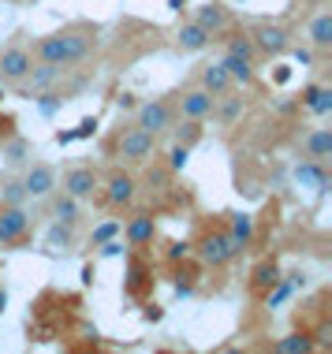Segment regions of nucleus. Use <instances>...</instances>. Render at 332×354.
Listing matches in <instances>:
<instances>
[{
    "instance_id": "nucleus-40",
    "label": "nucleus",
    "mask_w": 332,
    "mask_h": 354,
    "mask_svg": "<svg viewBox=\"0 0 332 354\" xmlns=\"http://www.w3.org/2000/svg\"><path fill=\"white\" fill-rule=\"evenodd\" d=\"M288 53H291V56H295V60L302 64V68H310V64H317V53H314V49H310V45H306V41H302V45H295V41H291V45H288Z\"/></svg>"
},
{
    "instance_id": "nucleus-41",
    "label": "nucleus",
    "mask_w": 332,
    "mask_h": 354,
    "mask_svg": "<svg viewBox=\"0 0 332 354\" xmlns=\"http://www.w3.org/2000/svg\"><path fill=\"white\" fill-rule=\"evenodd\" d=\"M12 135H19V120L12 112H0V142H8Z\"/></svg>"
},
{
    "instance_id": "nucleus-16",
    "label": "nucleus",
    "mask_w": 332,
    "mask_h": 354,
    "mask_svg": "<svg viewBox=\"0 0 332 354\" xmlns=\"http://www.w3.org/2000/svg\"><path fill=\"white\" fill-rule=\"evenodd\" d=\"M71 68H60V64H45V60H34V68H30V75L23 79V86L26 90H56V86L64 82V75H68Z\"/></svg>"
},
{
    "instance_id": "nucleus-1",
    "label": "nucleus",
    "mask_w": 332,
    "mask_h": 354,
    "mask_svg": "<svg viewBox=\"0 0 332 354\" xmlns=\"http://www.w3.org/2000/svg\"><path fill=\"white\" fill-rule=\"evenodd\" d=\"M98 37H101V26L79 19V23H68L64 30H53V34L37 37V41L26 45V49H30L34 60L60 64V68H75V64H82V60H90V56H93Z\"/></svg>"
},
{
    "instance_id": "nucleus-38",
    "label": "nucleus",
    "mask_w": 332,
    "mask_h": 354,
    "mask_svg": "<svg viewBox=\"0 0 332 354\" xmlns=\"http://www.w3.org/2000/svg\"><path fill=\"white\" fill-rule=\"evenodd\" d=\"M37 109H42V116H53V112L56 109H60V104L64 101H68V97H60V93H56V90H37Z\"/></svg>"
},
{
    "instance_id": "nucleus-35",
    "label": "nucleus",
    "mask_w": 332,
    "mask_h": 354,
    "mask_svg": "<svg viewBox=\"0 0 332 354\" xmlns=\"http://www.w3.org/2000/svg\"><path fill=\"white\" fill-rule=\"evenodd\" d=\"M0 202H8V205H26V202H30V198H26V187H23V179L8 176L4 183H0Z\"/></svg>"
},
{
    "instance_id": "nucleus-31",
    "label": "nucleus",
    "mask_w": 332,
    "mask_h": 354,
    "mask_svg": "<svg viewBox=\"0 0 332 354\" xmlns=\"http://www.w3.org/2000/svg\"><path fill=\"white\" fill-rule=\"evenodd\" d=\"M213 116L221 120L224 127H232V123L243 116V97H232V93H224V97H216V104H213Z\"/></svg>"
},
{
    "instance_id": "nucleus-48",
    "label": "nucleus",
    "mask_w": 332,
    "mask_h": 354,
    "mask_svg": "<svg viewBox=\"0 0 332 354\" xmlns=\"http://www.w3.org/2000/svg\"><path fill=\"white\" fill-rule=\"evenodd\" d=\"M4 310H8V291L0 287V313H4Z\"/></svg>"
},
{
    "instance_id": "nucleus-51",
    "label": "nucleus",
    "mask_w": 332,
    "mask_h": 354,
    "mask_svg": "<svg viewBox=\"0 0 332 354\" xmlns=\"http://www.w3.org/2000/svg\"><path fill=\"white\" fill-rule=\"evenodd\" d=\"M0 104H4V86H0Z\"/></svg>"
},
{
    "instance_id": "nucleus-20",
    "label": "nucleus",
    "mask_w": 332,
    "mask_h": 354,
    "mask_svg": "<svg viewBox=\"0 0 332 354\" xmlns=\"http://www.w3.org/2000/svg\"><path fill=\"white\" fill-rule=\"evenodd\" d=\"M210 41H213L210 30H205L198 19H183V26L176 30V45L183 53H205V49H210Z\"/></svg>"
},
{
    "instance_id": "nucleus-5",
    "label": "nucleus",
    "mask_w": 332,
    "mask_h": 354,
    "mask_svg": "<svg viewBox=\"0 0 332 354\" xmlns=\"http://www.w3.org/2000/svg\"><path fill=\"white\" fill-rule=\"evenodd\" d=\"M250 41L254 49H258L261 60H280V56H288V45H291V30L284 23H273V19H261V23H254L250 30Z\"/></svg>"
},
{
    "instance_id": "nucleus-49",
    "label": "nucleus",
    "mask_w": 332,
    "mask_h": 354,
    "mask_svg": "<svg viewBox=\"0 0 332 354\" xmlns=\"http://www.w3.org/2000/svg\"><path fill=\"white\" fill-rule=\"evenodd\" d=\"M172 4V12H183V0H168Z\"/></svg>"
},
{
    "instance_id": "nucleus-44",
    "label": "nucleus",
    "mask_w": 332,
    "mask_h": 354,
    "mask_svg": "<svg viewBox=\"0 0 332 354\" xmlns=\"http://www.w3.org/2000/svg\"><path fill=\"white\" fill-rule=\"evenodd\" d=\"M116 109H138V101H135V93H123V97H116Z\"/></svg>"
},
{
    "instance_id": "nucleus-42",
    "label": "nucleus",
    "mask_w": 332,
    "mask_h": 354,
    "mask_svg": "<svg viewBox=\"0 0 332 354\" xmlns=\"http://www.w3.org/2000/svg\"><path fill=\"white\" fill-rule=\"evenodd\" d=\"M123 250H127V246H123L120 239H109V243H101V246H98V254H101V257H120Z\"/></svg>"
},
{
    "instance_id": "nucleus-15",
    "label": "nucleus",
    "mask_w": 332,
    "mask_h": 354,
    "mask_svg": "<svg viewBox=\"0 0 332 354\" xmlns=\"http://www.w3.org/2000/svg\"><path fill=\"white\" fill-rule=\"evenodd\" d=\"M194 19L205 26V30H210V37H221V34H228V30L235 26L232 12H228L221 0H210V4H202V8L194 12Z\"/></svg>"
},
{
    "instance_id": "nucleus-17",
    "label": "nucleus",
    "mask_w": 332,
    "mask_h": 354,
    "mask_svg": "<svg viewBox=\"0 0 332 354\" xmlns=\"http://www.w3.org/2000/svg\"><path fill=\"white\" fill-rule=\"evenodd\" d=\"M299 109H306L310 116H329L332 112V86L325 82H306L299 93Z\"/></svg>"
},
{
    "instance_id": "nucleus-29",
    "label": "nucleus",
    "mask_w": 332,
    "mask_h": 354,
    "mask_svg": "<svg viewBox=\"0 0 332 354\" xmlns=\"http://www.w3.org/2000/svg\"><path fill=\"white\" fill-rule=\"evenodd\" d=\"M30 153H34V146L23 135H12L8 142H0V157H4L8 168H23L26 160H30Z\"/></svg>"
},
{
    "instance_id": "nucleus-24",
    "label": "nucleus",
    "mask_w": 332,
    "mask_h": 354,
    "mask_svg": "<svg viewBox=\"0 0 332 354\" xmlns=\"http://www.w3.org/2000/svg\"><path fill=\"white\" fill-rule=\"evenodd\" d=\"M280 276H284V272H280L277 257H261V261L250 269V280H246V287H250V295H258V299H261V295L269 291V287L277 283Z\"/></svg>"
},
{
    "instance_id": "nucleus-32",
    "label": "nucleus",
    "mask_w": 332,
    "mask_h": 354,
    "mask_svg": "<svg viewBox=\"0 0 332 354\" xmlns=\"http://www.w3.org/2000/svg\"><path fill=\"white\" fill-rule=\"evenodd\" d=\"M45 243H49L53 250H71V246H75V224H60V220H53V227L45 232Z\"/></svg>"
},
{
    "instance_id": "nucleus-45",
    "label": "nucleus",
    "mask_w": 332,
    "mask_h": 354,
    "mask_svg": "<svg viewBox=\"0 0 332 354\" xmlns=\"http://www.w3.org/2000/svg\"><path fill=\"white\" fill-rule=\"evenodd\" d=\"M160 317H165V310H160L157 302H149L146 306V321H160Z\"/></svg>"
},
{
    "instance_id": "nucleus-14",
    "label": "nucleus",
    "mask_w": 332,
    "mask_h": 354,
    "mask_svg": "<svg viewBox=\"0 0 332 354\" xmlns=\"http://www.w3.org/2000/svg\"><path fill=\"white\" fill-rule=\"evenodd\" d=\"M306 45L317 56L332 53V8H321V12L306 23Z\"/></svg>"
},
{
    "instance_id": "nucleus-26",
    "label": "nucleus",
    "mask_w": 332,
    "mask_h": 354,
    "mask_svg": "<svg viewBox=\"0 0 332 354\" xmlns=\"http://www.w3.org/2000/svg\"><path fill=\"white\" fill-rule=\"evenodd\" d=\"M221 68L232 75V82H235V86H254V82H258V64H246L243 56L224 53V56H221Z\"/></svg>"
},
{
    "instance_id": "nucleus-23",
    "label": "nucleus",
    "mask_w": 332,
    "mask_h": 354,
    "mask_svg": "<svg viewBox=\"0 0 332 354\" xmlns=\"http://www.w3.org/2000/svg\"><path fill=\"white\" fill-rule=\"evenodd\" d=\"M224 227H228V235H232V243H235V250H250V243H254V216L250 213H224Z\"/></svg>"
},
{
    "instance_id": "nucleus-43",
    "label": "nucleus",
    "mask_w": 332,
    "mask_h": 354,
    "mask_svg": "<svg viewBox=\"0 0 332 354\" xmlns=\"http://www.w3.org/2000/svg\"><path fill=\"white\" fill-rule=\"evenodd\" d=\"M93 131H98V116H86L79 127H75V142H79V138H90Z\"/></svg>"
},
{
    "instance_id": "nucleus-6",
    "label": "nucleus",
    "mask_w": 332,
    "mask_h": 354,
    "mask_svg": "<svg viewBox=\"0 0 332 354\" xmlns=\"http://www.w3.org/2000/svg\"><path fill=\"white\" fill-rule=\"evenodd\" d=\"M30 243V213L26 205L0 202V246L4 250H23Z\"/></svg>"
},
{
    "instance_id": "nucleus-22",
    "label": "nucleus",
    "mask_w": 332,
    "mask_h": 354,
    "mask_svg": "<svg viewBox=\"0 0 332 354\" xmlns=\"http://www.w3.org/2000/svg\"><path fill=\"white\" fill-rule=\"evenodd\" d=\"M299 153H302V157H310V160H329L332 157V131L329 127L306 131L302 142H299Z\"/></svg>"
},
{
    "instance_id": "nucleus-33",
    "label": "nucleus",
    "mask_w": 332,
    "mask_h": 354,
    "mask_svg": "<svg viewBox=\"0 0 332 354\" xmlns=\"http://www.w3.org/2000/svg\"><path fill=\"white\" fill-rule=\"evenodd\" d=\"M172 176H176V171L168 168L165 160H154V165L146 160V183H149V190H168V183H172Z\"/></svg>"
},
{
    "instance_id": "nucleus-9",
    "label": "nucleus",
    "mask_w": 332,
    "mask_h": 354,
    "mask_svg": "<svg viewBox=\"0 0 332 354\" xmlns=\"http://www.w3.org/2000/svg\"><path fill=\"white\" fill-rule=\"evenodd\" d=\"M30 68H34V56L26 45H8V49H0V86H23Z\"/></svg>"
},
{
    "instance_id": "nucleus-11",
    "label": "nucleus",
    "mask_w": 332,
    "mask_h": 354,
    "mask_svg": "<svg viewBox=\"0 0 332 354\" xmlns=\"http://www.w3.org/2000/svg\"><path fill=\"white\" fill-rule=\"evenodd\" d=\"M120 232H123L127 250H142V254H146L149 246L157 243V216L154 213H131V220L120 227Z\"/></svg>"
},
{
    "instance_id": "nucleus-7",
    "label": "nucleus",
    "mask_w": 332,
    "mask_h": 354,
    "mask_svg": "<svg viewBox=\"0 0 332 354\" xmlns=\"http://www.w3.org/2000/svg\"><path fill=\"white\" fill-rule=\"evenodd\" d=\"M135 123H138L142 131H149L154 138L168 135V127L176 123V104H172V97H149V101H142L138 109H135Z\"/></svg>"
},
{
    "instance_id": "nucleus-19",
    "label": "nucleus",
    "mask_w": 332,
    "mask_h": 354,
    "mask_svg": "<svg viewBox=\"0 0 332 354\" xmlns=\"http://www.w3.org/2000/svg\"><path fill=\"white\" fill-rule=\"evenodd\" d=\"M198 280H202V261L194 265V257H187V261L172 265V287H176L179 299H191L198 291Z\"/></svg>"
},
{
    "instance_id": "nucleus-4",
    "label": "nucleus",
    "mask_w": 332,
    "mask_h": 354,
    "mask_svg": "<svg viewBox=\"0 0 332 354\" xmlns=\"http://www.w3.org/2000/svg\"><path fill=\"white\" fill-rule=\"evenodd\" d=\"M191 246H194V257L205 269H224V265H232L235 257H239L232 235H228V227H224V220L221 224H205L202 232H198V239H191Z\"/></svg>"
},
{
    "instance_id": "nucleus-50",
    "label": "nucleus",
    "mask_w": 332,
    "mask_h": 354,
    "mask_svg": "<svg viewBox=\"0 0 332 354\" xmlns=\"http://www.w3.org/2000/svg\"><path fill=\"white\" fill-rule=\"evenodd\" d=\"M12 4H37V0H12Z\"/></svg>"
},
{
    "instance_id": "nucleus-37",
    "label": "nucleus",
    "mask_w": 332,
    "mask_h": 354,
    "mask_svg": "<svg viewBox=\"0 0 332 354\" xmlns=\"http://www.w3.org/2000/svg\"><path fill=\"white\" fill-rule=\"evenodd\" d=\"M120 227H123L120 220H105V224H98V227L90 232V246H101V243H109V239H116Z\"/></svg>"
},
{
    "instance_id": "nucleus-2",
    "label": "nucleus",
    "mask_w": 332,
    "mask_h": 354,
    "mask_svg": "<svg viewBox=\"0 0 332 354\" xmlns=\"http://www.w3.org/2000/svg\"><path fill=\"white\" fill-rule=\"evenodd\" d=\"M105 153L116 165H127V168H142L146 160H154L157 153V138L149 131H142L138 123H123V127L105 142Z\"/></svg>"
},
{
    "instance_id": "nucleus-12",
    "label": "nucleus",
    "mask_w": 332,
    "mask_h": 354,
    "mask_svg": "<svg viewBox=\"0 0 332 354\" xmlns=\"http://www.w3.org/2000/svg\"><path fill=\"white\" fill-rule=\"evenodd\" d=\"M149 283H154V265L146 261L142 250H131L127 272H123V295H127V299H142Z\"/></svg>"
},
{
    "instance_id": "nucleus-27",
    "label": "nucleus",
    "mask_w": 332,
    "mask_h": 354,
    "mask_svg": "<svg viewBox=\"0 0 332 354\" xmlns=\"http://www.w3.org/2000/svg\"><path fill=\"white\" fill-rule=\"evenodd\" d=\"M224 37V53H232V56H243L246 64H258L261 56H258V49H254V41H250V34L246 30H228V34H221Z\"/></svg>"
},
{
    "instance_id": "nucleus-8",
    "label": "nucleus",
    "mask_w": 332,
    "mask_h": 354,
    "mask_svg": "<svg viewBox=\"0 0 332 354\" xmlns=\"http://www.w3.org/2000/svg\"><path fill=\"white\" fill-rule=\"evenodd\" d=\"M172 104H176V116H183V120H210L213 116V104H216V97L213 93H205L202 86H187V90H179V93H172Z\"/></svg>"
},
{
    "instance_id": "nucleus-25",
    "label": "nucleus",
    "mask_w": 332,
    "mask_h": 354,
    "mask_svg": "<svg viewBox=\"0 0 332 354\" xmlns=\"http://www.w3.org/2000/svg\"><path fill=\"white\" fill-rule=\"evenodd\" d=\"M168 135H172L176 146H187V149H194L198 142L205 138V127H202V120H183V116H176V123L168 127Z\"/></svg>"
},
{
    "instance_id": "nucleus-18",
    "label": "nucleus",
    "mask_w": 332,
    "mask_h": 354,
    "mask_svg": "<svg viewBox=\"0 0 332 354\" xmlns=\"http://www.w3.org/2000/svg\"><path fill=\"white\" fill-rule=\"evenodd\" d=\"M198 86H202L205 93H213V97H224V93L235 90L232 75L221 68V60H216V64H202V68H198Z\"/></svg>"
},
{
    "instance_id": "nucleus-36",
    "label": "nucleus",
    "mask_w": 332,
    "mask_h": 354,
    "mask_svg": "<svg viewBox=\"0 0 332 354\" xmlns=\"http://www.w3.org/2000/svg\"><path fill=\"white\" fill-rule=\"evenodd\" d=\"M187 257H194V246L191 239H168L165 243V261L176 265V261H187Z\"/></svg>"
},
{
    "instance_id": "nucleus-28",
    "label": "nucleus",
    "mask_w": 332,
    "mask_h": 354,
    "mask_svg": "<svg viewBox=\"0 0 332 354\" xmlns=\"http://www.w3.org/2000/svg\"><path fill=\"white\" fill-rule=\"evenodd\" d=\"M295 179H299L302 187L329 190V171H325V160H310V157H302V165L295 168Z\"/></svg>"
},
{
    "instance_id": "nucleus-30",
    "label": "nucleus",
    "mask_w": 332,
    "mask_h": 354,
    "mask_svg": "<svg viewBox=\"0 0 332 354\" xmlns=\"http://www.w3.org/2000/svg\"><path fill=\"white\" fill-rule=\"evenodd\" d=\"M273 351L277 354H314V339H310V332L306 328H299V332H288V336H280L277 343H273Z\"/></svg>"
},
{
    "instance_id": "nucleus-34",
    "label": "nucleus",
    "mask_w": 332,
    "mask_h": 354,
    "mask_svg": "<svg viewBox=\"0 0 332 354\" xmlns=\"http://www.w3.org/2000/svg\"><path fill=\"white\" fill-rule=\"evenodd\" d=\"M306 332H310V339H314L317 351H332V317H329V313H321Z\"/></svg>"
},
{
    "instance_id": "nucleus-46",
    "label": "nucleus",
    "mask_w": 332,
    "mask_h": 354,
    "mask_svg": "<svg viewBox=\"0 0 332 354\" xmlns=\"http://www.w3.org/2000/svg\"><path fill=\"white\" fill-rule=\"evenodd\" d=\"M75 142V131H56V146H71Z\"/></svg>"
},
{
    "instance_id": "nucleus-21",
    "label": "nucleus",
    "mask_w": 332,
    "mask_h": 354,
    "mask_svg": "<svg viewBox=\"0 0 332 354\" xmlns=\"http://www.w3.org/2000/svg\"><path fill=\"white\" fill-rule=\"evenodd\" d=\"M45 202H49V216L60 220V224H79V220H82V202H79V198H71V194H64L60 187H56Z\"/></svg>"
},
{
    "instance_id": "nucleus-39",
    "label": "nucleus",
    "mask_w": 332,
    "mask_h": 354,
    "mask_svg": "<svg viewBox=\"0 0 332 354\" xmlns=\"http://www.w3.org/2000/svg\"><path fill=\"white\" fill-rule=\"evenodd\" d=\"M187 160H191V149H187V146H176V142H172V149H168V160H165V165L172 168V171H183Z\"/></svg>"
},
{
    "instance_id": "nucleus-10",
    "label": "nucleus",
    "mask_w": 332,
    "mask_h": 354,
    "mask_svg": "<svg viewBox=\"0 0 332 354\" xmlns=\"http://www.w3.org/2000/svg\"><path fill=\"white\" fill-rule=\"evenodd\" d=\"M98 183H101V171L93 165H75L64 171V179H56V187L64 190V194L79 198V202H86V198L98 194Z\"/></svg>"
},
{
    "instance_id": "nucleus-13",
    "label": "nucleus",
    "mask_w": 332,
    "mask_h": 354,
    "mask_svg": "<svg viewBox=\"0 0 332 354\" xmlns=\"http://www.w3.org/2000/svg\"><path fill=\"white\" fill-rule=\"evenodd\" d=\"M56 179H60V171L53 165H45V160H34V165H26L23 171V187H26V198H49L56 190Z\"/></svg>"
},
{
    "instance_id": "nucleus-3",
    "label": "nucleus",
    "mask_w": 332,
    "mask_h": 354,
    "mask_svg": "<svg viewBox=\"0 0 332 354\" xmlns=\"http://www.w3.org/2000/svg\"><path fill=\"white\" fill-rule=\"evenodd\" d=\"M98 198L101 205L112 209V213H123V209H135L138 202V176L127 165H112L98 183Z\"/></svg>"
},
{
    "instance_id": "nucleus-47",
    "label": "nucleus",
    "mask_w": 332,
    "mask_h": 354,
    "mask_svg": "<svg viewBox=\"0 0 332 354\" xmlns=\"http://www.w3.org/2000/svg\"><path fill=\"white\" fill-rule=\"evenodd\" d=\"M291 79V68H277V82H288Z\"/></svg>"
}]
</instances>
